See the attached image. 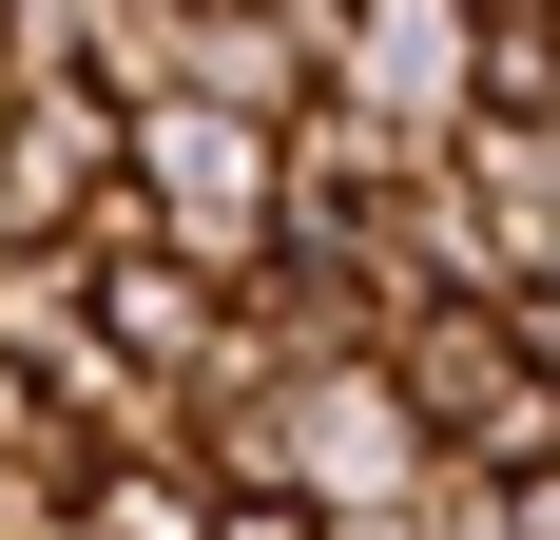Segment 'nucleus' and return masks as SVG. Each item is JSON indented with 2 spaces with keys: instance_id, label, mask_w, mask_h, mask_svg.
I'll return each instance as SVG.
<instances>
[{
  "instance_id": "2",
  "label": "nucleus",
  "mask_w": 560,
  "mask_h": 540,
  "mask_svg": "<svg viewBox=\"0 0 560 540\" xmlns=\"http://www.w3.org/2000/svg\"><path fill=\"white\" fill-rule=\"evenodd\" d=\"M310 97H348L368 136H406V155H445L464 116H483V20H464V0H348L329 58H310Z\"/></svg>"
},
{
  "instance_id": "1",
  "label": "nucleus",
  "mask_w": 560,
  "mask_h": 540,
  "mask_svg": "<svg viewBox=\"0 0 560 540\" xmlns=\"http://www.w3.org/2000/svg\"><path fill=\"white\" fill-rule=\"evenodd\" d=\"M387 406L425 425V463H464V483H541V463H560V386H541V348H522L503 290L406 309L387 328Z\"/></svg>"
},
{
  "instance_id": "6",
  "label": "nucleus",
  "mask_w": 560,
  "mask_h": 540,
  "mask_svg": "<svg viewBox=\"0 0 560 540\" xmlns=\"http://www.w3.org/2000/svg\"><path fill=\"white\" fill-rule=\"evenodd\" d=\"M0 39H20V0H0Z\"/></svg>"
},
{
  "instance_id": "5",
  "label": "nucleus",
  "mask_w": 560,
  "mask_h": 540,
  "mask_svg": "<svg viewBox=\"0 0 560 540\" xmlns=\"http://www.w3.org/2000/svg\"><path fill=\"white\" fill-rule=\"evenodd\" d=\"M310 540H445L425 502H368V521H310Z\"/></svg>"
},
{
  "instance_id": "3",
  "label": "nucleus",
  "mask_w": 560,
  "mask_h": 540,
  "mask_svg": "<svg viewBox=\"0 0 560 540\" xmlns=\"http://www.w3.org/2000/svg\"><path fill=\"white\" fill-rule=\"evenodd\" d=\"M58 521L78 540H213V483H194V463H97Z\"/></svg>"
},
{
  "instance_id": "4",
  "label": "nucleus",
  "mask_w": 560,
  "mask_h": 540,
  "mask_svg": "<svg viewBox=\"0 0 560 540\" xmlns=\"http://www.w3.org/2000/svg\"><path fill=\"white\" fill-rule=\"evenodd\" d=\"M483 116H560V0L483 39Z\"/></svg>"
}]
</instances>
